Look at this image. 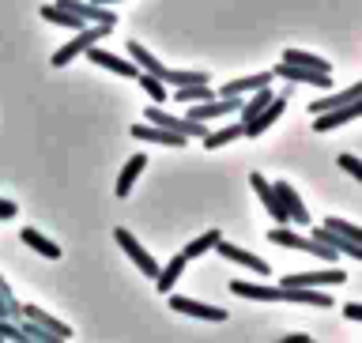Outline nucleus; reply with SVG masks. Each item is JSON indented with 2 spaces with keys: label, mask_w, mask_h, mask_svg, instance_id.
<instances>
[{
  "label": "nucleus",
  "mask_w": 362,
  "mask_h": 343,
  "mask_svg": "<svg viewBox=\"0 0 362 343\" xmlns=\"http://www.w3.org/2000/svg\"><path fill=\"white\" fill-rule=\"evenodd\" d=\"M268 242H276L283 249H302V253H310L317 260H328V264H336V249H328L325 242H317V238H302L298 231H291V226H272L268 231Z\"/></svg>",
  "instance_id": "1"
},
{
  "label": "nucleus",
  "mask_w": 362,
  "mask_h": 343,
  "mask_svg": "<svg viewBox=\"0 0 362 343\" xmlns=\"http://www.w3.org/2000/svg\"><path fill=\"white\" fill-rule=\"evenodd\" d=\"M106 34H113V27H98V23H90V27H83V30H79L72 42H64L61 50L53 53V61H49V64H53V68H64V64H72L76 57H83V53L90 50V45H98L102 38H106Z\"/></svg>",
  "instance_id": "2"
},
{
  "label": "nucleus",
  "mask_w": 362,
  "mask_h": 343,
  "mask_svg": "<svg viewBox=\"0 0 362 343\" xmlns=\"http://www.w3.org/2000/svg\"><path fill=\"white\" fill-rule=\"evenodd\" d=\"M347 283V272H339L336 264L325 268V272H287L279 287H310V291H321V287H339Z\"/></svg>",
  "instance_id": "3"
},
{
  "label": "nucleus",
  "mask_w": 362,
  "mask_h": 343,
  "mask_svg": "<svg viewBox=\"0 0 362 343\" xmlns=\"http://www.w3.org/2000/svg\"><path fill=\"white\" fill-rule=\"evenodd\" d=\"M113 242H117V245L124 249V253H129V260L144 272L147 279H155V276H158V260H155L151 253H147V249H144L140 242H136V238H132L129 231H124V226H117V231H113Z\"/></svg>",
  "instance_id": "4"
},
{
  "label": "nucleus",
  "mask_w": 362,
  "mask_h": 343,
  "mask_svg": "<svg viewBox=\"0 0 362 343\" xmlns=\"http://www.w3.org/2000/svg\"><path fill=\"white\" fill-rule=\"evenodd\" d=\"M242 110V98H208V102H200V106H189L185 117L189 121H200V124H208V121H219V117H230V113Z\"/></svg>",
  "instance_id": "5"
},
{
  "label": "nucleus",
  "mask_w": 362,
  "mask_h": 343,
  "mask_svg": "<svg viewBox=\"0 0 362 343\" xmlns=\"http://www.w3.org/2000/svg\"><path fill=\"white\" fill-rule=\"evenodd\" d=\"M170 310L174 313H189L197 321H226V310L223 306H208V302H197V298H181V294H166Z\"/></svg>",
  "instance_id": "6"
},
{
  "label": "nucleus",
  "mask_w": 362,
  "mask_h": 343,
  "mask_svg": "<svg viewBox=\"0 0 362 343\" xmlns=\"http://www.w3.org/2000/svg\"><path fill=\"white\" fill-rule=\"evenodd\" d=\"M83 57H87L90 64L110 68V72H117V76H124V79H136V76H140V68H136L129 57H117V53H110V50H98V45H90Z\"/></svg>",
  "instance_id": "7"
},
{
  "label": "nucleus",
  "mask_w": 362,
  "mask_h": 343,
  "mask_svg": "<svg viewBox=\"0 0 362 343\" xmlns=\"http://www.w3.org/2000/svg\"><path fill=\"white\" fill-rule=\"evenodd\" d=\"M249 185H253V192L260 197V204H264V208L272 211L276 226H291L287 211H283V204H279V197H276V189H272V181H268L264 174H249Z\"/></svg>",
  "instance_id": "8"
},
{
  "label": "nucleus",
  "mask_w": 362,
  "mask_h": 343,
  "mask_svg": "<svg viewBox=\"0 0 362 343\" xmlns=\"http://www.w3.org/2000/svg\"><path fill=\"white\" fill-rule=\"evenodd\" d=\"M64 11H72V16H79L83 23H98V27H117V16H113L110 8H98L90 4V0H61Z\"/></svg>",
  "instance_id": "9"
},
{
  "label": "nucleus",
  "mask_w": 362,
  "mask_h": 343,
  "mask_svg": "<svg viewBox=\"0 0 362 343\" xmlns=\"http://www.w3.org/2000/svg\"><path fill=\"white\" fill-rule=\"evenodd\" d=\"M272 79H291V83H310V87H328L332 76H321V72H310V68H298V64H287L279 61L272 68Z\"/></svg>",
  "instance_id": "10"
},
{
  "label": "nucleus",
  "mask_w": 362,
  "mask_h": 343,
  "mask_svg": "<svg viewBox=\"0 0 362 343\" xmlns=\"http://www.w3.org/2000/svg\"><path fill=\"white\" fill-rule=\"evenodd\" d=\"M272 189H276V197H279V204H283V211H287L291 223H302V226L310 223V211H305V204H302L298 192H294L291 181H276Z\"/></svg>",
  "instance_id": "11"
},
{
  "label": "nucleus",
  "mask_w": 362,
  "mask_h": 343,
  "mask_svg": "<svg viewBox=\"0 0 362 343\" xmlns=\"http://www.w3.org/2000/svg\"><path fill=\"white\" fill-rule=\"evenodd\" d=\"M260 87H272V72L230 79V83H223V91H215V95H219V98H245V95H253V91H260Z\"/></svg>",
  "instance_id": "12"
},
{
  "label": "nucleus",
  "mask_w": 362,
  "mask_h": 343,
  "mask_svg": "<svg viewBox=\"0 0 362 343\" xmlns=\"http://www.w3.org/2000/svg\"><path fill=\"white\" fill-rule=\"evenodd\" d=\"M283 110H287V98H272V102L257 113L253 121H245V124H242V136H260V132H268L272 124H276V121L283 117Z\"/></svg>",
  "instance_id": "13"
},
{
  "label": "nucleus",
  "mask_w": 362,
  "mask_h": 343,
  "mask_svg": "<svg viewBox=\"0 0 362 343\" xmlns=\"http://www.w3.org/2000/svg\"><path fill=\"white\" fill-rule=\"evenodd\" d=\"M19 317H27L30 325H38V328H45V332H53V336H61V339H72V328H68L64 321H57V317H49L45 310H38L34 302L19 306Z\"/></svg>",
  "instance_id": "14"
},
{
  "label": "nucleus",
  "mask_w": 362,
  "mask_h": 343,
  "mask_svg": "<svg viewBox=\"0 0 362 343\" xmlns=\"http://www.w3.org/2000/svg\"><path fill=\"white\" fill-rule=\"evenodd\" d=\"M355 102H362V83H351L347 91H336V95H325V98H317L310 113L317 117V113H328V110H344V106H355Z\"/></svg>",
  "instance_id": "15"
},
{
  "label": "nucleus",
  "mask_w": 362,
  "mask_h": 343,
  "mask_svg": "<svg viewBox=\"0 0 362 343\" xmlns=\"http://www.w3.org/2000/svg\"><path fill=\"white\" fill-rule=\"evenodd\" d=\"M215 249H219L226 260H234V264H242V268H249V272H257V276H268V272H272L260 257L245 253V249H242V245H234V242H223V238H219V242H215Z\"/></svg>",
  "instance_id": "16"
},
{
  "label": "nucleus",
  "mask_w": 362,
  "mask_h": 343,
  "mask_svg": "<svg viewBox=\"0 0 362 343\" xmlns=\"http://www.w3.org/2000/svg\"><path fill=\"white\" fill-rule=\"evenodd\" d=\"M230 291L238 298H253V302H283V287H264V283H245V279H234Z\"/></svg>",
  "instance_id": "17"
},
{
  "label": "nucleus",
  "mask_w": 362,
  "mask_h": 343,
  "mask_svg": "<svg viewBox=\"0 0 362 343\" xmlns=\"http://www.w3.org/2000/svg\"><path fill=\"white\" fill-rule=\"evenodd\" d=\"M132 136L136 140H147V144H163V147H181L185 151V136H174V132H166V129H158V124H132Z\"/></svg>",
  "instance_id": "18"
},
{
  "label": "nucleus",
  "mask_w": 362,
  "mask_h": 343,
  "mask_svg": "<svg viewBox=\"0 0 362 343\" xmlns=\"http://www.w3.org/2000/svg\"><path fill=\"white\" fill-rule=\"evenodd\" d=\"M358 110H362V102H355V106H344V110L317 113V117H313V132H332V129H339V124L355 121V117H358Z\"/></svg>",
  "instance_id": "19"
},
{
  "label": "nucleus",
  "mask_w": 362,
  "mask_h": 343,
  "mask_svg": "<svg viewBox=\"0 0 362 343\" xmlns=\"http://www.w3.org/2000/svg\"><path fill=\"white\" fill-rule=\"evenodd\" d=\"M310 238L325 242L328 249H336V253H344V257H351V260H362V245H358V242H347V238H339V234H332V231H325V226H317Z\"/></svg>",
  "instance_id": "20"
},
{
  "label": "nucleus",
  "mask_w": 362,
  "mask_h": 343,
  "mask_svg": "<svg viewBox=\"0 0 362 343\" xmlns=\"http://www.w3.org/2000/svg\"><path fill=\"white\" fill-rule=\"evenodd\" d=\"M19 242H23V245H30L34 253H42L45 260H61V245H57V242H49V238H45V234H38V231H34V226H23Z\"/></svg>",
  "instance_id": "21"
},
{
  "label": "nucleus",
  "mask_w": 362,
  "mask_h": 343,
  "mask_svg": "<svg viewBox=\"0 0 362 343\" xmlns=\"http://www.w3.org/2000/svg\"><path fill=\"white\" fill-rule=\"evenodd\" d=\"M185 264H189V260L185 257H170V264H158V276H155V287L158 291H163V294H170V291H174V283L181 279V276H185Z\"/></svg>",
  "instance_id": "22"
},
{
  "label": "nucleus",
  "mask_w": 362,
  "mask_h": 343,
  "mask_svg": "<svg viewBox=\"0 0 362 343\" xmlns=\"http://www.w3.org/2000/svg\"><path fill=\"white\" fill-rule=\"evenodd\" d=\"M283 61H287V64H298V68H310V72H321V76H332V61H325V57H317V53L287 50V53H283Z\"/></svg>",
  "instance_id": "23"
},
{
  "label": "nucleus",
  "mask_w": 362,
  "mask_h": 343,
  "mask_svg": "<svg viewBox=\"0 0 362 343\" xmlns=\"http://www.w3.org/2000/svg\"><path fill=\"white\" fill-rule=\"evenodd\" d=\"M144 166H147V155H144V151H140V155H132L129 163H124L121 178H117V185H113V189H117V197H129L132 185H136V178L144 174Z\"/></svg>",
  "instance_id": "24"
},
{
  "label": "nucleus",
  "mask_w": 362,
  "mask_h": 343,
  "mask_svg": "<svg viewBox=\"0 0 362 343\" xmlns=\"http://www.w3.org/2000/svg\"><path fill=\"white\" fill-rule=\"evenodd\" d=\"M283 302H302V306H321V310H328V306H332V294L310 291V287H283Z\"/></svg>",
  "instance_id": "25"
},
{
  "label": "nucleus",
  "mask_w": 362,
  "mask_h": 343,
  "mask_svg": "<svg viewBox=\"0 0 362 343\" xmlns=\"http://www.w3.org/2000/svg\"><path fill=\"white\" fill-rule=\"evenodd\" d=\"M170 98L181 102V106H200V102L215 98V91L208 83H189V87H174V91H170Z\"/></svg>",
  "instance_id": "26"
},
{
  "label": "nucleus",
  "mask_w": 362,
  "mask_h": 343,
  "mask_svg": "<svg viewBox=\"0 0 362 343\" xmlns=\"http://www.w3.org/2000/svg\"><path fill=\"white\" fill-rule=\"evenodd\" d=\"M238 136H242V121H230V124H226V129L204 132L200 140H204V151H219V147H226V144H234Z\"/></svg>",
  "instance_id": "27"
},
{
  "label": "nucleus",
  "mask_w": 362,
  "mask_h": 343,
  "mask_svg": "<svg viewBox=\"0 0 362 343\" xmlns=\"http://www.w3.org/2000/svg\"><path fill=\"white\" fill-rule=\"evenodd\" d=\"M42 19H45V23H57V27H64V30H83V27H90V23H83L79 16H72V11H64L61 4H45V8H42Z\"/></svg>",
  "instance_id": "28"
},
{
  "label": "nucleus",
  "mask_w": 362,
  "mask_h": 343,
  "mask_svg": "<svg viewBox=\"0 0 362 343\" xmlns=\"http://www.w3.org/2000/svg\"><path fill=\"white\" fill-rule=\"evenodd\" d=\"M268 102H272V91H268V87H260V91H253V95H249V98L242 102V110H238V113H242V124H245V121H253L257 113H260V110L268 106Z\"/></svg>",
  "instance_id": "29"
},
{
  "label": "nucleus",
  "mask_w": 362,
  "mask_h": 343,
  "mask_svg": "<svg viewBox=\"0 0 362 343\" xmlns=\"http://www.w3.org/2000/svg\"><path fill=\"white\" fill-rule=\"evenodd\" d=\"M219 231H208V234H200L197 238V242H189L185 249H181V257H185V260H197V257H204V253H208V249H215V242H219Z\"/></svg>",
  "instance_id": "30"
},
{
  "label": "nucleus",
  "mask_w": 362,
  "mask_h": 343,
  "mask_svg": "<svg viewBox=\"0 0 362 343\" xmlns=\"http://www.w3.org/2000/svg\"><path fill=\"white\" fill-rule=\"evenodd\" d=\"M19 332L27 336V339H34V343H68V339H61V336H53V332H45V328H38V325H30L27 317H19Z\"/></svg>",
  "instance_id": "31"
},
{
  "label": "nucleus",
  "mask_w": 362,
  "mask_h": 343,
  "mask_svg": "<svg viewBox=\"0 0 362 343\" xmlns=\"http://www.w3.org/2000/svg\"><path fill=\"white\" fill-rule=\"evenodd\" d=\"M136 79H140V87L147 91V95H151V102H155V106H163V102L170 98V91H166V83H163V79H155V76H147V72H140Z\"/></svg>",
  "instance_id": "32"
},
{
  "label": "nucleus",
  "mask_w": 362,
  "mask_h": 343,
  "mask_svg": "<svg viewBox=\"0 0 362 343\" xmlns=\"http://www.w3.org/2000/svg\"><path fill=\"white\" fill-rule=\"evenodd\" d=\"M325 231H332V234H339V238H347V242H358V245H362V231H358L355 223H347V219H336V215H332V219L325 223Z\"/></svg>",
  "instance_id": "33"
},
{
  "label": "nucleus",
  "mask_w": 362,
  "mask_h": 343,
  "mask_svg": "<svg viewBox=\"0 0 362 343\" xmlns=\"http://www.w3.org/2000/svg\"><path fill=\"white\" fill-rule=\"evenodd\" d=\"M339 170H344V174H351L355 181H362V163L355 155H339Z\"/></svg>",
  "instance_id": "34"
},
{
  "label": "nucleus",
  "mask_w": 362,
  "mask_h": 343,
  "mask_svg": "<svg viewBox=\"0 0 362 343\" xmlns=\"http://www.w3.org/2000/svg\"><path fill=\"white\" fill-rule=\"evenodd\" d=\"M344 317H347V321H362V306L358 302H347L344 306Z\"/></svg>",
  "instance_id": "35"
},
{
  "label": "nucleus",
  "mask_w": 362,
  "mask_h": 343,
  "mask_svg": "<svg viewBox=\"0 0 362 343\" xmlns=\"http://www.w3.org/2000/svg\"><path fill=\"white\" fill-rule=\"evenodd\" d=\"M16 204H11V200H0V219H16Z\"/></svg>",
  "instance_id": "36"
},
{
  "label": "nucleus",
  "mask_w": 362,
  "mask_h": 343,
  "mask_svg": "<svg viewBox=\"0 0 362 343\" xmlns=\"http://www.w3.org/2000/svg\"><path fill=\"white\" fill-rule=\"evenodd\" d=\"M279 343H310V336H305V332H294V336H283Z\"/></svg>",
  "instance_id": "37"
},
{
  "label": "nucleus",
  "mask_w": 362,
  "mask_h": 343,
  "mask_svg": "<svg viewBox=\"0 0 362 343\" xmlns=\"http://www.w3.org/2000/svg\"><path fill=\"white\" fill-rule=\"evenodd\" d=\"M0 321H11V313H8V302L0 298Z\"/></svg>",
  "instance_id": "38"
},
{
  "label": "nucleus",
  "mask_w": 362,
  "mask_h": 343,
  "mask_svg": "<svg viewBox=\"0 0 362 343\" xmlns=\"http://www.w3.org/2000/svg\"><path fill=\"white\" fill-rule=\"evenodd\" d=\"M310 343H313V339H310Z\"/></svg>",
  "instance_id": "39"
}]
</instances>
